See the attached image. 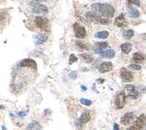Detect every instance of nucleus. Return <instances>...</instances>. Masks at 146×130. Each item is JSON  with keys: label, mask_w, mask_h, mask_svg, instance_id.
<instances>
[{"label": "nucleus", "mask_w": 146, "mask_h": 130, "mask_svg": "<svg viewBox=\"0 0 146 130\" xmlns=\"http://www.w3.org/2000/svg\"><path fill=\"white\" fill-rule=\"evenodd\" d=\"M91 9L93 12L98 13L108 19L113 17L115 14V7L108 3H94L91 5Z\"/></svg>", "instance_id": "f257e3e1"}, {"label": "nucleus", "mask_w": 146, "mask_h": 130, "mask_svg": "<svg viewBox=\"0 0 146 130\" xmlns=\"http://www.w3.org/2000/svg\"><path fill=\"white\" fill-rule=\"evenodd\" d=\"M85 16L88 20L95 22H97V24H100L102 25H108L111 22L108 18L104 17V16H102L98 13H95L93 11H88V12H86Z\"/></svg>", "instance_id": "f03ea898"}, {"label": "nucleus", "mask_w": 146, "mask_h": 130, "mask_svg": "<svg viewBox=\"0 0 146 130\" xmlns=\"http://www.w3.org/2000/svg\"><path fill=\"white\" fill-rule=\"evenodd\" d=\"M126 99H127V95L125 91H120L117 93L115 97V101H114L115 109L116 110L123 109L126 103Z\"/></svg>", "instance_id": "7ed1b4c3"}, {"label": "nucleus", "mask_w": 146, "mask_h": 130, "mask_svg": "<svg viewBox=\"0 0 146 130\" xmlns=\"http://www.w3.org/2000/svg\"><path fill=\"white\" fill-rule=\"evenodd\" d=\"M35 24L42 31H49V19L44 16H36L35 18Z\"/></svg>", "instance_id": "20e7f679"}, {"label": "nucleus", "mask_w": 146, "mask_h": 130, "mask_svg": "<svg viewBox=\"0 0 146 130\" xmlns=\"http://www.w3.org/2000/svg\"><path fill=\"white\" fill-rule=\"evenodd\" d=\"M145 125H146V117L144 114H141L127 130H143Z\"/></svg>", "instance_id": "39448f33"}, {"label": "nucleus", "mask_w": 146, "mask_h": 130, "mask_svg": "<svg viewBox=\"0 0 146 130\" xmlns=\"http://www.w3.org/2000/svg\"><path fill=\"white\" fill-rule=\"evenodd\" d=\"M125 91L128 98L132 100L137 99L140 95V93L138 91V88L136 86L133 85V84H125Z\"/></svg>", "instance_id": "423d86ee"}, {"label": "nucleus", "mask_w": 146, "mask_h": 130, "mask_svg": "<svg viewBox=\"0 0 146 130\" xmlns=\"http://www.w3.org/2000/svg\"><path fill=\"white\" fill-rule=\"evenodd\" d=\"M73 32H74L75 37L77 39H84L87 34L86 28L80 24H78V22H75L73 24Z\"/></svg>", "instance_id": "0eeeda50"}, {"label": "nucleus", "mask_w": 146, "mask_h": 130, "mask_svg": "<svg viewBox=\"0 0 146 130\" xmlns=\"http://www.w3.org/2000/svg\"><path fill=\"white\" fill-rule=\"evenodd\" d=\"M120 77L123 83H130L133 80V73L125 67H122L120 69Z\"/></svg>", "instance_id": "6e6552de"}, {"label": "nucleus", "mask_w": 146, "mask_h": 130, "mask_svg": "<svg viewBox=\"0 0 146 130\" xmlns=\"http://www.w3.org/2000/svg\"><path fill=\"white\" fill-rule=\"evenodd\" d=\"M90 119H91V112L89 110H85L84 112H82V114L80 115L78 121H76V126L82 127L84 124L88 123Z\"/></svg>", "instance_id": "1a4fd4ad"}, {"label": "nucleus", "mask_w": 146, "mask_h": 130, "mask_svg": "<svg viewBox=\"0 0 146 130\" xmlns=\"http://www.w3.org/2000/svg\"><path fill=\"white\" fill-rule=\"evenodd\" d=\"M134 120V113L133 112H126L121 118V124L123 126H129Z\"/></svg>", "instance_id": "9d476101"}, {"label": "nucleus", "mask_w": 146, "mask_h": 130, "mask_svg": "<svg viewBox=\"0 0 146 130\" xmlns=\"http://www.w3.org/2000/svg\"><path fill=\"white\" fill-rule=\"evenodd\" d=\"M20 67H25V68H31V69H37V64L36 62L32 58H25L20 61L19 63Z\"/></svg>", "instance_id": "9b49d317"}, {"label": "nucleus", "mask_w": 146, "mask_h": 130, "mask_svg": "<svg viewBox=\"0 0 146 130\" xmlns=\"http://www.w3.org/2000/svg\"><path fill=\"white\" fill-rule=\"evenodd\" d=\"M32 12L33 14H42V15H45L49 13V9L47 7H45L44 5H33L32 7Z\"/></svg>", "instance_id": "f8f14e48"}, {"label": "nucleus", "mask_w": 146, "mask_h": 130, "mask_svg": "<svg viewBox=\"0 0 146 130\" xmlns=\"http://www.w3.org/2000/svg\"><path fill=\"white\" fill-rule=\"evenodd\" d=\"M113 63L112 62H109V61H106V62H103V63H101L100 66H98V72L101 73V74H106V73H108L110 71L113 70Z\"/></svg>", "instance_id": "ddd939ff"}, {"label": "nucleus", "mask_w": 146, "mask_h": 130, "mask_svg": "<svg viewBox=\"0 0 146 130\" xmlns=\"http://www.w3.org/2000/svg\"><path fill=\"white\" fill-rule=\"evenodd\" d=\"M108 43L106 41H98L96 42L93 47V50L96 54H101L103 51H105V49L108 48Z\"/></svg>", "instance_id": "4468645a"}, {"label": "nucleus", "mask_w": 146, "mask_h": 130, "mask_svg": "<svg viewBox=\"0 0 146 130\" xmlns=\"http://www.w3.org/2000/svg\"><path fill=\"white\" fill-rule=\"evenodd\" d=\"M114 22H115V26H117L118 28H123V27H125L128 24L126 18H125V15L123 14H119L118 16H117V17L115 19Z\"/></svg>", "instance_id": "2eb2a0df"}, {"label": "nucleus", "mask_w": 146, "mask_h": 130, "mask_svg": "<svg viewBox=\"0 0 146 130\" xmlns=\"http://www.w3.org/2000/svg\"><path fill=\"white\" fill-rule=\"evenodd\" d=\"M33 39L36 45H42L48 41V34L46 33H37L33 36Z\"/></svg>", "instance_id": "dca6fc26"}, {"label": "nucleus", "mask_w": 146, "mask_h": 130, "mask_svg": "<svg viewBox=\"0 0 146 130\" xmlns=\"http://www.w3.org/2000/svg\"><path fill=\"white\" fill-rule=\"evenodd\" d=\"M100 56L102 58H108V59H112L115 56V51L114 49H106L105 51H103L101 54H99Z\"/></svg>", "instance_id": "f3484780"}, {"label": "nucleus", "mask_w": 146, "mask_h": 130, "mask_svg": "<svg viewBox=\"0 0 146 130\" xmlns=\"http://www.w3.org/2000/svg\"><path fill=\"white\" fill-rule=\"evenodd\" d=\"M127 10H128V14H129V16H130L131 18H139L141 14H140L139 10L133 7L132 5H127Z\"/></svg>", "instance_id": "a211bd4d"}, {"label": "nucleus", "mask_w": 146, "mask_h": 130, "mask_svg": "<svg viewBox=\"0 0 146 130\" xmlns=\"http://www.w3.org/2000/svg\"><path fill=\"white\" fill-rule=\"evenodd\" d=\"M80 58H81V59H82L84 62H86V63H88V64H90V63H92V62L94 61L93 56H92L91 54H89V53H87V52L80 53Z\"/></svg>", "instance_id": "6ab92c4d"}, {"label": "nucleus", "mask_w": 146, "mask_h": 130, "mask_svg": "<svg viewBox=\"0 0 146 130\" xmlns=\"http://www.w3.org/2000/svg\"><path fill=\"white\" fill-rule=\"evenodd\" d=\"M120 49L122 50V52L123 54H129L131 51H132V49H133V45L129 42H125V43H123L121 46H120Z\"/></svg>", "instance_id": "aec40b11"}, {"label": "nucleus", "mask_w": 146, "mask_h": 130, "mask_svg": "<svg viewBox=\"0 0 146 130\" xmlns=\"http://www.w3.org/2000/svg\"><path fill=\"white\" fill-rule=\"evenodd\" d=\"M27 130H42V127L40 123H39L38 121H35L33 120L32 121L29 125L27 126Z\"/></svg>", "instance_id": "412c9836"}, {"label": "nucleus", "mask_w": 146, "mask_h": 130, "mask_svg": "<svg viewBox=\"0 0 146 130\" xmlns=\"http://www.w3.org/2000/svg\"><path fill=\"white\" fill-rule=\"evenodd\" d=\"M135 63H141V62L144 61L145 59V56L143 53L140 52H136L133 55V58H132Z\"/></svg>", "instance_id": "4be33fe9"}, {"label": "nucleus", "mask_w": 146, "mask_h": 130, "mask_svg": "<svg viewBox=\"0 0 146 130\" xmlns=\"http://www.w3.org/2000/svg\"><path fill=\"white\" fill-rule=\"evenodd\" d=\"M109 36V32L108 31H100L95 33L94 37L97 38V39H108Z\"/></svg>", "instance_id": "5701e85b"}, {"label": "nucleus", "mask_w": 146, "mask_h": 130, "mask_svg": "<svg viewBox=\"0 0 146 130\" xmlns=\"http://www.w3.org/2000/svg\"><path fill=\"white\" fill-rule=\"evenodd\" d=\"M76 47L80 50V51H84V50H88L89 49V47L87 43H84L80 41H76Z\"/></svg>", "instance_id": "b1692460"}, {"label": "nucleus", "mask_w": 146, "mask_h": 130, "mask_svg": "<svg viewBox=\"0 0 146 130\" xmlns=\"http://www.w3.org/2000/svg\"><path fill=\"white\" fill-rule=\"evenodd\" d=\"M134 35V32L132 29H128V30H125L123 32V37L125 39H130L131 38H133Z\"/></svg>", "instance_id": "393cba45"}, {"label": "nucleus", "mask_w": 146, "mask_h": 130, "mask_svg": "<svg viewBox=\"0 0 146 130\" xmlns=\"http://www.w3.org/2000/svg\"><path fill=\"white\" fill-rule=\"evenodd\" d=\"M80 102L82 105H85V106H90L92 104V101L90 100H88V99H85V98H81L80 100Z\"/></svg>", "instance_id": "a878e982"}, {"label": "nucleus", "mask_w": 146, "mask_h": 130, "mask_svg": "<svg viewBox=\"0 0 146 130\" xmlns=\"http://www.w3.org/2000/svg\"><path fill=\"white\" fill-rule=\"evenodd\" d=\"M128 67L132 70H136V71H139L142 69V66L138 64H130L128 66Z\"/></svg>", "instance_id": "bb28decb"}, {"label": "nucleus", "mask_w": 146, "mask_h": 130, "mask_svg": "<svg viewBox=\"0 0 146 130\" xmlns=\"http://www.w3.org/2000/svg\"><path fill=\"white\" fill-rule=\"evenodd\" d=\"M78 61V58L75 54H70V58H69V64L70 65H72L73 63H75V62Z\"/></svg>", "instance_id": "cd10ccee"}, {"label": "nucleus", "mask_w": 146, "mask_h": 130, "mask_svg": "<svg viewBox=\"0 0 146 130\" xmlns=\"http://www.w3.org/2000/svg\"><path fill=\"white\" fill-rule=\"evenodd\" d=\"M47 0H33V1L30 2V5L31 7H33V5H40L42 2H46Z\"/></svg>", "instance_id": "c85d7f7f"}, {"label": "nucleus", "mask_w": 146, "mask_h": 130, "mask_svg": "<svg viewBox=\"0 0 146 130\" xmlns=\"http://www.w3.org/2000/svg\"><path fill=\"white\" fill-rule=\"evenodd\" d=\"M127 4L128 5H137V7H140V1L139 0H127Z\"/></svg>", "instance_id": "c756f323"}, {"label": "nucleus", "mask_w": 146, "mask_h": 130, "mask_svg": "<svg viewBox=\"0 0 146 130\" xmlns=\"http://www.w3.org/2000/svg\"><path fill=\"white\" fill-rule=\"evenodd\" d=\"M70 77L72 79V80H75V79H77V77H78V74L76 72H70Z\"/></svg>", "instance_id": "7c9ffc66"}, {"label": "nucleus", "mask_w": 146, "mask_h": 130, "mask_svg": "<svg viewBox=\"0 0 146 130\" xmlns=\"http://www.w3.org/2000/svg\"><path fill=\"white\" fill-rule=\"evenodd\" d=\"M19 117H25V116H26V111H20V112H18V114H17Z\"/></svg>", "instance_id": "2f4dec72"}, {"label": "nucleus", "mask_w": 146, "mask_h": 130, "mask_svg": "<svg viewBox=\"0 0 146 130\" xmlns=\"http://www.w3.org/2000/svg\"><path fill=\"white\" fill-rule=\"evenodd\" d=\"M113 130H120V127H119L118 124H117V123H115V124H114Z\"/></svg>", "instance_id": "473e14b6"}, {"label": "nucleus", "mask_w": 146, "mask_h": 130, "mask_svg": "<svg viewBox=\"0 0 146 130\" xmlns=\"http://www.w3.org/2000/svg\"><path fill=\"white\" fill-rule=\"evenodd\" d=\"M98 83H104V79L103 78H99V79H98V81H97Z\"/></svg>", "instance_id": "72a5a7b5"}, {"label": "nucleus", "mask_w": 146, "mask_h": 130, "mask_svg": "<svg viewBox=\"0 0 146 130\" xmlns=\"http://www.w3.org/2000/svg\"><path fill=\"white\" fill-rule=\"evenodd\" d=\"M81 91L82 92H86L87 91V87L84 86V85H81Z\"/></svg>", "instance_id": "f704fd0d"}, {"label": "nucleus", "mask_w": 146, "mask_h": 130, "mask_svg": "<svg viewBox=\"0 0 146 130\" xmlns=\"http://www.w3.org/2000/svg\"><path fill=\"white\" fill-rule=\"evenodd\" d=\"M2 130H5V126H2Z\"/></svg>", "instance_id": "c9c22d12"}, {"label": "nucleus", "mask_w": 146, "mask_h": 130, "mask_svg": "<svg viewBox=\"0 0 146 130\" xmlns=\"http://www.w3.org/2000/svg\"><path fill=\"white\" fill-rule=\"evenodd\" d=\"M144 130H146V127H145V128H144Z\"/></svg>", "instance_id": "e433bc0d"}]
</instances>
